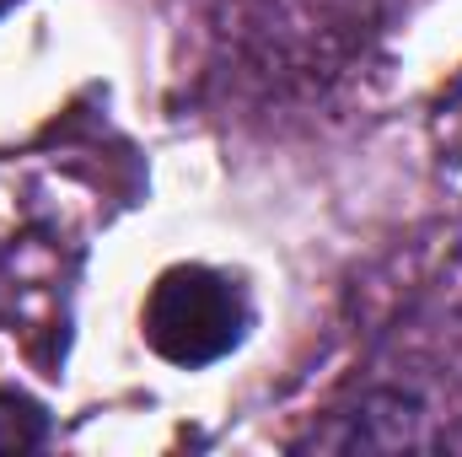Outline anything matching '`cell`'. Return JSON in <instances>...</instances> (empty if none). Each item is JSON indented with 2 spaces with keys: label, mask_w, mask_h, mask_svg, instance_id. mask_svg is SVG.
I'll list each match as a JSON object with an SVG mask.
<instances>
[{
  "label": "cell",
  "mask_w": 462,
  "mask_h": 457,
  "mask_svg": "<svg viewBox=\"0 0 462 457\" xmlns=\"http://www.w3.org/2000/svg\"><path fill=\"white\" fill-rule=\"evenodd\" d=\"M247 329H253V296L216 264H167L140 302L145 344L183 371L226 360L247 340Z\"/></svg>",
  "instance_id": "cell-1"
},
{
  "label": "cell",
  "mask_w": 462,
  "mask_h": 457,
  "mask_svg": "<svg viewBox=\"0 0 462 457\" xmlns=\"http://www.w3.org/2000/svg\"><path fill=\"white\" fill-rule=\"evenodd\" d=\"M49 409L22 393V387H0V452H38L49 447Z\"/></svg>",
  "instance_id": "cell-3"
},
{
  "label": "cell",
  "mask_w": 462,
  "mask_h": 457,
  "mask_svg": "<svg viewBox=\"0 0 462 457\" xmlns=\"http://www.w3.org/2000/svg\"><path fill=\"white\" fill-rule=\"evenodd\" d=\"M420 425H425L420 398H414V393H398V387H382V393H365L360 409L339 415V431L318 436V447H328V452H393V447H425L430 436H425Z\"/></svg>",
  "instance_id": "cell-2"
}]
</instances>
